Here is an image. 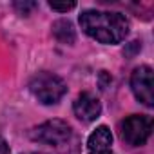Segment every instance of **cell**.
Here are the masks:
<instances>
[{
    "mask_svg": "<svg viewBox=\"0 0 154 154\" xmlns=\"http://www.w3.org/2000/svg\"><path fill=\"white\" fill-rule=\"evenodd\" d=\"M15 8L22 13V15H29V9H35L36 8V4L35 2H15Z\"/></svg>",
    "mask_w": 154,
    "mask_h": 154,
    "instance_id": "cell-11",
    "label": "cell"
},
{
    "mask_svg": "<svg viewBox=\"0 0 154 154\" xmlns=\"http://www.w3.org/2000/svg\"><path fill=\"white\" fill-rule=\"evenodd\" d=\"M71 136H72V131H71L69 123L63 120H49V122L35 127L31 132V138L35 141L44 143V145H53V147L67 143L71 140Z\"/></svg>",
    "mask_w": 154,
    "mask_h": 154,
    "instance_id": "cell-3",
    "label": "cell"
},
{
    "mask_svg": "<svg viewBox=\"0 0 154 154\" xmlns=\"http://www.w3.org/2000/svg\"><path fill=\"white\" fill-rule=\"evenodd\" d=\"M74 6H76L74 2H49V8H51L53 11H62V13L72 9Z\"/></svg>",
    "mask_w": 154,
    "mask_h": 154,
    "instance_id": "cell-9",
    "label": "cell"
},
{
    "mask_svg": "<svg viewBox=\"0 0 154 154\" xmlns=\"http://www.w3.org/2000/svg\"><path fill=\"white\" fill-rule=\"evenodd\" d=\"M89 154H111L112 152V134L105 125H100L93 131L87 140Z\"/></svg>",
    "mask_w": 154,
    "mask_h": 154,
    "instance_id": "cell-7",
    "label": "cell"
},
{
    "mask_svg": "<svg viewBox=\"0 0 154 154\" xmlns=\"http://www.w3.org/2000/svg\"><path fill=\"white\" fill-rule=\"evenodd\" d=\"M26 154H38V152H26Z\"/></svg>",
    "mask_w": 154,
    "mask_h": 154,
    "instance_id": "cell-13",
    "label": "cell"
},
{
    "mask_svg": "<svg viewBox=\"0 0 154 154\" xmlns=\"http://www.w3.org/2000/svg\"><path fill=\"white\" fill-rule=\"evenodd\" d=\"M80 26L85 35L100 44H120L129 35V20L122 13L112 11H84Z\"/></svg>",
    "mask_w": 154,
    "mask_h": 154,
    "instance_id": "cell-1",
    "label": "cell"
},
{
    "mask_svg": "<svg viewBox=\"0 0 154 154\" xmlns=\"http://www.w3.org/2000/svg\"><path fill=\"white\" fill-rule=\"evenodd\" d=\"M140 49H141V44H140L138 40H134V42H131V44L123 49V54H125V56H134L136 53H140Z\"/></svg>",
    "mask_w": 154,
    "mask_h": 154,
    "instance_id": "cell-10",
    "label": "cell"
},
{
    "mask_svg": "<svg viewBox=\"0 0 154 154\" xmlns=\"http://www.w3.org/2000/svg\"><path fill=\"white\" fill-rule=\"evenodd\" d=\"M72 111L76 114V118L89 123V122H94L100 112H102V105L98 102L96 96H93L91 93H82L78 98L74 100L72 103Z\"/></svg>",
    "mask_w": 154,
    "mask_h": 154,
    "instance_id": "cell-6",
    "label": "cell"
},
{
    "mask_svg": "<svg viewBox=\"0 0 154 154\" xmlns=\"http://www.w3.org/2000/svg\"><path fill=\"white\" fill-rule=\"evenodd\" d=\"M152 131V120L149 116L141 114H132L122 122V136L129 145L140 147L143 145Z\"/></svg>",
    "mask_w": 154,
    "mask_h": 154,
    "instance_id": "cell-4",
    "label": "cell"
},
{
    "mask_svg": "<svg viewBox=\"0 0 154 154\" xmlns=\"http://www.w3.org/2000/svg\"><path fill=\"white\" fill-rule=\"evenodd\" d=\"M53 35H54V38L58 42L67 44V45H71L74 42V38H76L74 27H72V24L69 20H56L53 24Z\"/></svg>",
    "mask_w": 154,
    "mask_h": 154,
    "instance_id": "cell-8",
    "label": "cell"
},
{
    "mask_svg": "<svg viewBox=\"0 0 154 154\" xmlns=\"http://www.w3.org/2000/svg\"><path fill=\"white\" fill-rule=\"evenodd\" d=\"M131 87L134 96L147 107L154 105V85H152V69L149 65H140L132 71Z\"/></svg>",
    "mask_w": 154,
    "mask_h": 154,
    "instance_id": "cell-5",
    "label": "cell"
},
{
    "mask_svg": "<svg viewBox=\"0 0 154 154\" xmlns=\"http://www.w3.org/2000/svg\"><path fill=\"white\" fill-rule=\"evenodd\" d=\"M29 89H31L33 96L38 102H42L44 105H53V103H58L63 98V94L67 91V85L60 76L44 71V72H38L31 78Z\"/></svg>",
    "mask_w": 154,
    "mask_h": 154,
    "instance_id": "cell-2",
    "label": "cell"
},
{
    "mask_svg": "<svg viewBox=\"0 0 154 154\" xmlns=\"http://www.w3.org/2000/svg\"><path fill=\"white\" fill-rule=\"evenodd\" d=\"M0 154H9V147L2 136H0Z\"/></svg>",
    "mask_w": 154,
    "mask_h": 154,
    "instance_id": "cell-12",
    "label": "cell"
}]
</instances>
